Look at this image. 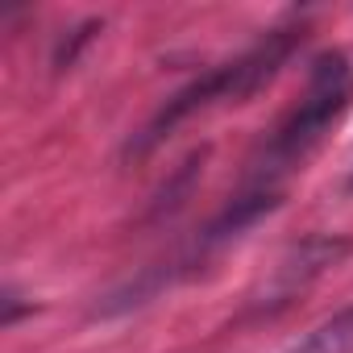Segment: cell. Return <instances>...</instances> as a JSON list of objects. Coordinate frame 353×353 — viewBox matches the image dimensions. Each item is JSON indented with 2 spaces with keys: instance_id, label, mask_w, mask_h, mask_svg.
<instances>
[{
  "instance_id": "1",
  "label": "cell",
  "mask_w": 353,
  "mask_h": 353,
  "mask_svg": "<svg viewBox=\"0 0 353 353\" xmlns=\"http://www.w3.org/2000/svg\"><path fill=\"white\" fill-rule=\"evenodd\" d=\"M353 100V63L341 50H324L312 59L307 67V88L303 96L279 117V125L254 145V154L245 158L241 183L229 196V204L221 208V216L204 229L196 254H212L229 241H237L250 225H258L262 216H270L283 204V192L291 183V174L303 170V162L312 158V150L324 141V133L341 121V112Z\"/></svg>"
},
{
  "instance_id": "5",
  "label": "cell",
  "mask_w": 353,
  "mask_h": 353,
  "mask_svg": "<svg viewBox=\"0 0 353 353\" xmlns=\"http://www.w3.org/2000/svg\"><path fill=\"white\" fill-rule=\"evenodd\" d=\"M349 192H353V179H349Z\"/></svg>"
},
{
  "instance_id": "2",
  "label": "cell",
  "mask_w": 353,
  "mask_h": 353,
  "mask_svg": "<svg viewBox=\"0 0 353 353\" xmlns=\"http://www.w3.org/2000/svg\"><path fill=\"white\" fill-rule=\"evenodd\" d=\"M299 42H303V21H283V26L266 30L250 50H241L237 59H229V63L204 71L200 79H192L188 88L174 92V96L150 117V125L125 145V154H129V158H145L154 145H162L183 121H192V117H200V112H212V108H225V104L250 100L254 92H262V88L283 71V63L299 50Z\"/></svg>"
},
{
  "instance_id": "4",
  "label": "cell",
  "mask_w": 353,
  "mask_h": 353,
  "mask_svg": "<svg viewBox=\"0 0 353 353\" xmlns=\"http://www.w3.org/2000/svg\"><path fill=\"white\" fill-rule=\"evenodd\" d=\"M287 353H353V307H341L336 316H328L324 324H316Z\"/></svg>"
},
{
  "instance_id": "3",
  "label": "cell",
  "mask_w": 353,
  "mask_h": 353,
  "mask_svg": "<svg viewBox=\"0 0 353 353\" xmlns=\"http://www.w3.org/2000/svg\"><path fill=\"white\" fill-rule=\"evenodd\" d=\"M345 254H349V241H341V237H307L303 245H295L274 266V279L266 287V307H283L287 299H295L316 274H324L328 266H336Z\"/></svg>"
}]
</instances>
